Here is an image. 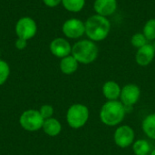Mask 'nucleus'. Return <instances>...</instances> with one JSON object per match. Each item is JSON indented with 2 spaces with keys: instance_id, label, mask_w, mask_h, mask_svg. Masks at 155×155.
Returning <instances> with one entry per match:
<instances>
[{
  "instance_id": "obj_1",
  "label": "nucleus",
  "mask_w": 155,
  "mask_h": 155,
  "mask_svg": "<svg viewBox=\"0 0 155 155\" xmlns=\"http://www.w3.org/2000/svg\"><path fill=\"white\" fill-rule=\"evenodd\" d=\"M85 34L93 42H99L105 39L111 31L110 21L103 15H94L84 23Z\"/></svg>"
},
{
  "instance_id": "obj_2",
  "label": "nucleus",
  "mask_w": 155,
  "mask_h": 155,
  "mask_svg": "<svg viewBox=\"0 0 155 155\" xmlns=\"http://www.w3.org/2000/svg\"><path fill=\"white\" fill-rule=\"evenodd\" d=\"M126 114L125 106L119 101H108L101 108L100 119L107 126H115L123 122Z\"/></svg>"
},
{
  "instance_id": "obj_3",
  "label": "nucleus",
  "mask_w": 155,
  "mask_h": 155,
  "mask_svg": "<svg viewBox=\"0 0 155 155\" xmlns=\"http://www.w3.org/2000/svg\"><path fill=\"white\" fill-rule=\"evenodd\" d=\"M72 55L78 63L88 64L97 58L98 47L91 40H81L72 46Z\"/></svg>"
},
{
  "instance_id": "obj_4",
  "label": "nucleus",
  "mask_w": 155,
  "mask_h": 155,
  "mask_svg": "<svg viewBox=\"0 0 155 155\" xmlns=\"http://www.w3.org/2000/svg\"><path fill=\"white\" fill-rule=\"evenodd\" d=\"M89 119L88 108L81 104H75L69 107L66 113V121L70 127L79 129L85 125Z\"/></svg>"
},
{
  "instance_id": "obj_5",
  "label": "nucleus",
  "mask_w": 155,
  "mask_h": 155,
  "mask_svg": "<svg viewBox=\"0 0 155 155\" xmlns=\"http://www.w3.org/2000/svg\"><path fill=\"white\" fill-rule=\"evenodd\" d=\"M45 119L40 114L39 111L35 109H29L25 111L20 118L19 124L23 129L28 132H35L43 127Z\"/></svg>"
},
{
  "instance_id": "obj_6",
  "label": "nucleus",
  "mask_w": 155,
  "mask_h": 155,
  "mask_svg": "<svg viewBox=\"0 0 155 155\" xmlns=\"http://www.w3.org/2000/svg\"><path fill=\"white\" fill-rule=\"evenodd\" d=\"M15 31L18 38H23L28 41L34 38L37 33L36 22L30 16H23L17 20Z\"/></svg>"
},
{
  "instance_id": "obj_7",
  "label": "nucleus",
  "mask_w": 155,
  "mask_h": 155,
  "mask_svg": "<svg viewBox=\"0 0 155 155\" xmlns=\"http://www.w3.org/2000/svg\"><path fill=\"white\" fill-rule=\"evenodd\" d=\"M63 34L70 39H77L85 34L84 23L78 18L67 19L62 26Z\"/></svg>"
},
{
  "instance_id": "obj_8",
  "label": "nucleus",
  "mask_w": 155,
  "mask_h": 155,
  "mask_svg": "<svg viewBox=\"0 0 155 155\" xmlns=\"http://www.w3.org/2000/svg\"><path fill=\"white\" fill-rule=\"evenodd\" d=\"M134 131L129 125H122L114 132V139L117 146L120 148H127L134 143Z\"/></svg>"
},
{
  "instance_id": "obj_9",
  "label": "nucleus",
  "mask_w": 155,
  "mask_h": 155,
  "mask_svg": "<svg viewBox=\"0 0 155 155\" xmlns=\"http://www.w3.org/2000/svg\"><path fill=\"white\" fill-rule=\"evenodd\" d=\"M140 95L141 90L136 84H127L124 86V88L121 91V103L125 106V108L132 107L139 101Z\"/></svg>"
},
{
  "instance_id": "obj_10",
  "label": "nucleus",
  "mask_w": 155,
  "mask_h": 155,
  "mask_svg": "<svg viewBox=\"0 0 155 155\" xmlns=\"http://www.w3.org/2000/svg\"><path fill=\"white\" fill-rule=\"evenodd\" d=\"M49 48L53 55L61 59L72 54V46L70 43L63 37L54 38L50 43Z\"/></svg>"
},
{
  "instance_id": "obj_11",
  "label": "nucleus",
  "mask_w": 155,
  "mask_h": 155,
  "mask_svg": "<svg viewBox=\"0 0 155 155\" xmlns=\"http://www.w3.org/2000/svg\"><path fill=\"white\" fill-rule=\"evenodd\" d=\"M155 55V49L153 45L146 44L143 47L139 48L136 53V62L141 66H146L150 64Z\"/></svg>"
},
{
  "instance_id": "obj_12",
  "label": "nucleus",
  "mask_w": 155,
  "mask_h": 155,
  "mask_svg": "<svg viewBox=\"0 0 155 155\" xmlns=\"http://www.w3.org/2000/svg\"><path fill=\"white\" fill-rule=\"evenodd\" d=\"M94 8L97 15L103 16H109L113 15L117 9L116 0H95Z\"/></svg>"
},
{
  "instance_id": "obj_13",
  "label": "nucleus",
  "mask_w": 155,
  "mask_h": 155,
  "mask_svg": "<svg viewBox=\"0 0 155 155\" xmlns=\"http://www.w3.org/2000/svg\"><path fill=\"white\" fill-rule=\"evenodd\" d=\"M121 87L114 81H108L103 86V94L108 101H116L121 95Z\"/></svg>"
},
{
  "instance_id": "obj_14",
  "label": "nucleus",
  "mask_w": 155,
  "mask_h": 155,
  "mask_svg": "<svg viewBox=\"0 0 155 155\" xmlns=\"http://www.w3.org/2000/svg\"><path fill=\"white\" fill-rule=\"evenodd\" d=\"M42 128H43L45 134L51 137L57 136L62 131V125H61L60 122L53 117L45 120Z\"/></svg>"
},
{
  "instance_id": "obj_15",
  "label": "nucleus",
  "mask_w": 155,
  "mask_h": 155,
  "mask_svg": "<svg viewBox=\"0 0 155 155\" xmlns=\"http://www.w3.org/2000/svg\"><path fill=\"white\" fill-rule=\"evenodd\" d=\"M78 62L73 55H68L61 59L60 70L64 74H72L78 68Z\"/></svg>"
},
{
  "instance_id": "obj_16",
  "label": "nucleus",
  "mask_w": 155,
  "mask_h": 155,
  "mask_svg": "<svg viewBox=\"0 0 155 155\" xmlns=\"http://www.w3.org/2000/svg\"><path fill=\"white\" fill-rule=\"evenodd\" d=\"M143 131L150 138L155 140V113L151 114L143 121Z\"/></svg>"
},
{
  "instance_id": "obj_17",
  "label": "nucleus",
  "mask_w": 155,
  "mask_h": 155,
  "mask_svg": "<svg viewBox=\"0 0 155 155\" xmlns=\"http://www.w3.org/2000/svg\"><path fill=\"white\" fill-rule=\"evenodd\" d=\"M63 6L69 12H80L85 5V0H62Z\"/></svg>"
},
{
  "instance_id": "obj_18",
  "label": "nucleus",
  "mask_w": 155,
  "mask_h": 155,
  "mask_svg": "<svg viewBox=\"0 0 155 155\" xmlns=\"http://www.w3.org/2000/svg\"><path fill=\"white\" fill-rule=\"evenodd\" d=\"M133 150L136 155H147L151 152V144L146 140H138L134 142Z\"/></svg>"
},
{
  "instance_id": "obj_19",
  "label": "nucleus",
  "mask_w": 155,
  "mask_h": 155,
  "mask_svg": "<svg viewBox=\"0 0 155 155\" xmlns=\"http://www.w3.org/2000/svg\"><path fill=\"white\" fill-rule=\"evenodd\" d=\"M143 35L148 41L155 39V19H150L143 27Z\"/></svg>"
},
{
  "instance_id": "obj_20",
  "label": "nucleus",
  "mask_w": 155,
  "mask_h": 155,
  "mask_svg": "<svg viewBox=\"0 0 155 155\" xmlns=\"http://www.w3.org/2000/svg\"><path fill=\"white\" fill-rule=\"evenodd\" d=\"M9 74H10L9 64L5 61L0 59V85H3L6 82V80L9 77Z\"/></svg>"
},
{
  "instance_id": "obj_21",
  "label": "nucleus",
  "mask_w": 155,
  "mask_h": 155,
  "mask_svg": "<svg viewBox=\"0 0 155 155\" xmlns=\"http://www.w3.org/2000/svg\"><path fill=\"white\" fill-rule=\"evenodd\" d=\"M147 41L148 40L146 39V37L144 36L143 34L137 33V34H135V35H133L132 40H131V43H132V45L134 46H135V47H137L139 49V48L143 47V45H145L146 44H148Z\"/></svg>"
},
{
  "instance_id": "obj_22",
  "label": "nucleus",
  "mask_w": 155,
  "mask_h": 155,
  "mask_svg": "<svg viewBox=\"0 0 155 155\" xmlns=\"http://www.w3.org/2000/svg\"><path fill=\"white\" fill-rule=\"evenodd\" d=\"M39 113L42 115V117L45 120H46V119L52 118V116L54 114V108L50 104H44L40 107Z\"/></svg>"
},
{
  "instance_id": "obj_23",
  "label": "nucleus",
  "mask_w": 155,
  "mask_h": 155,
  "mask_svg": "<svg viewBox=\"0 0 155 155\" xmlns=\"http://www.w3.org/2000/svg\"><path fill=\"white\" fill-rule=\"evenodd\" d=\"M27 40L25 39H23V38H18L16 39L15 43V46L16 49L18 50H24L26 46H27Z\"/></svg>"
},
{
  "instance_id": "obj_24",
  "label": "nucleus",
  "mask_w": 155,
  "mask_h": 155,
  "mask_svg": "<svg viewBox=\"0 0 155 155\" xmlns=\"http://www.w3.org/2000/svg\"><path fill=\"white\" fill-rule=\"evenodd\" d=\"M43 3L48 7H55L62 3V0H43Z\"/></svg>"
},
{
  "instance_id": "obj_25",
  "label": "nucleus",
  "mask_w": 155,
  "mask_h": 155,
  "mask_svg": "<svg viewBox=\"0 0 155 155\" xmlns=\"http://www.w3.org/2000/svg\"><path fill=\"white\" fill-rule=\"evenodd\" d=\"M150 155H155V149L154 150H153V151H152V153H151V154Z\"/></svg>"
},
{
  "instance_id": "obj_26",
  "label": "nucleus",
  "mask_w": 155,
  "mask_h": 155,
  "mask_svg": "<svg viewBox=\"0 0 155 155\" xmlns=\"http://www.w3.org/2000/svg\"><path fill=\"white\" fill-rule=\"evenodd\" d=\"M0 54H1V50H0Z\"/></svg>"
}]
</instances>
